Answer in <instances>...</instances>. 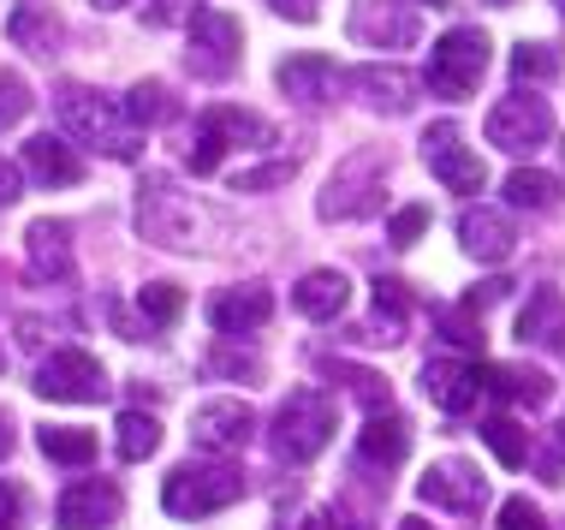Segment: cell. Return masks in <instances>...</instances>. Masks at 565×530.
Returning <instances> with one entry per match:
<instances>
[{"label":"cell","instance_id":"34","mask_svg":"<svg viewBox=\"0 0 565 530\" xmlns=\"http://www.w3.org/2000/svg\"><path fill=\"white\" fill-rule=\"evenodd\" d=\"M322 375H333V382H351V393H358V400L370 405V412H387V405H393L387 382H381V375H370V370H351V363L328 358V363H322Z\"/></svg>","mask_w":565,"mask_h":530},{"label":"cell","instance_id":"15","mask_svg":"<svg viewBox=\"0 0 565 530\" xmlns=\"http://www.w3.org/2000/svg\"><path fill=\"white\" fill-rule=\"evenodd\" d=\"M274 84H280L292 102H303V108H333V96H340L345 72L333 66L328 54H292V60H280Z\"/></svg>","mask_w":565,"mask_h":530},{"label":"cell","instance_id":"18","mask_svg":"<svg viewBox=\"0 0 565 530\" xmlns=\"http://www.w3.org/2000/svg\"><path fill=\"white\" fill-rule=\"evenodd\" d=\"M250 430H256V417H250V405L244 400H209V405H196L191 412V435H196V447H209V453H233L250 442Z\"/></svg>","mask_w":565,"mask_h":530},{"label":"cell","instance_id":"43","mask_svg":"<svg viewBox=\"0 0 565 530\" xmlns=\"http://www.w3.org/2000/svg\"><path fill=\"white\" fill-rule=\"evenodd\" d=\"M507 293H512V280H507V275H500V280H482V286H470V293H465V310H470V316H482L488 305H500Z\"/></svg>","mask_w":565,"mask_h":530},{"label":"cell","instance_id":"53","mask_svg":"<svg viewBox=\"0 0 565 530\" xmlns=\"http://www.w3.org/2000/svg\"><path fill=\"white\" fill-rule=\"evenodd\" d=\"M554 7H559V19H565V0H554Z\"/></svg>","mask_w":565,"mask_h":530},{"label":"cell","instance_id":"27","mask_svg":"<svg viewBox=\"0 0 565 530\" xmlns=\"http://www.w3.org/2000/svg\"><path fill=\"white\" fill-rule=\"evenodd\" d=\"M119 108H126V126L131 131H143V126H167V119L179 114V102H173V89H167L161 78H137Z\"/></svg>","mask_w":565,"mask_h":530},{"label":"cell","instance_id":"44","mask_svg":"<svg viewBox=\"0 0 565 530\" xmlns=\"http://www.w3.org/2000/svg\"><path fill=\"white\" fill-rule=\"evenodd\" d=\"M280 19H292V24H316L322 19V0H268Z\"/></svg>","mask_w":565,"mask_h":530},{"label":"cell","instance_id":"29","mask_svg":"<svg viewBox=\"0 0 565 530\" xmlns=\"http://www.w3.org/2000/svg\"><path fill=\"white\" fill-rule=\"evenodd\" d=\"M36 435H42V453H49L54 465H89L102 447L89 430H72V423H42Z\"/></svg>","mask_w":565,"mask_h":530},{"label":"cell","instance_id":"28","mask_svg":"<svg viewBox=\"0 0 565 530\" xmlns=\"http://www.w3.org/2000/svg\"><path fill=\"white\" fill-rule=\"evenodd\" d=\"M7 36L19 42L24 54H42V60H54V49L66 42V30H60V19L54 12H42V7H19L7 19Z\"/></svg>","mask_w":565,"mask_h":530},{"label":"cell","instance_id":"30","mask_svg":"<svg viewBox=\"0 0 565 530\" xmlns=\"http://www.w3.org/2000/svg\"><path fill=\"white\" fill-rule=\"evenodd\" d=\"M114 435H119L114 447H119V459H126V465H143L149 453L161 447V423L149 417V412H119V423H114Z\"/></svg>","mask_w":565,"mask_h":530},{"label":"cell","instance_id":"36","mask_svg":"<svg viewBox=\"0 0 565 530\" xmlns=\"http://www.w3.org/2000/svg\"><path fill=\"white\" fill-rule=\"evenodd\" d=\"M209 375H233V382H263V358L233 352V346H215V352H209Z\"/></svg>","mask_w":565,"mask_h":530},{"label":"cell","instance_id":"22","mask_svg":"<svg viewBox=\"0 0 565 530\" xmlns=\"http://www.w3.org/2000/svg\"><path fill=\"white\" fill-rule=\"evenodd\" d=\"M518 340L565 352V293L559 286H536V293H530V305L518 310Z\"/></svg>","mask_w":565,"mask_h":530},{"label":"cell","instance_id":"24","mask_svg":"<svg viewBox=\"0 0 565 530\" xmlns=\"http://www.w3.org/2000/svg\"><path fill=\"white\" fill-rule=\"evenodd\" d=\"M351 84H358V96L370 102L375 114H405L411 102H417V78H411L405 66H358Z\"/></svg>","mask_w":565,"mask_h":530},{"label":"cell","instance_id":"3","mask_svg":"<svg viewBox=\"0 0 565 530\" xmlns=\"http://www.w3.org/2000/svg\"><path fill=\"white\" fill-rule=\"evenodd\" d=\"M244 501V471L226 459H191L179 471H167L161 483V507L173 519H209V512Z\"/></svg>","mask_w":565,"mask_h":530},{"label":"cell","instance_id":"49","mask_svg":"<svg viewBox=\"0 0 565 530\" xmlns=\"http://www.w3.org/2000/svg\"><path fill=\"white\" fill-rule=\"evenodd\" d=\"M399 530H435L429 519H399Z\"/></svg>","mask_w":565,"mask_h":530},{"label":"cell","instance_id":"4","mask_svg":"<svg viewBox=\"0 0 565 530\" xmlns=\"http://www.w3.org/2000/svg\"><path fill=\"white\" fill-rule=\"evenodd\" d=\"M137 233L161 251H196V233H203V215L185 191H179L173 173H149L137 186Z\"/></svg>","mask_w":565,"mask_h":530},{"label":"cell","instance_id":"16","mask_svg":"<svg viewBox=\"0 0 565 530\" xmlns=\"http://www.w3.org/2000/svg\"><path fill=\"white\" fill-rule=\"evenodd\" d=\"M423 393H429L447 417H465V412H477V400H482V375L470 358H435V363H423Z\"/></svg>","mask_w":565,"mask_h":530},{"label":"cell","instance_id":"17","mask_svg":"<svg viewBox=\"0 0 565 530\" xmlns=\"http://www.w3.org/2000/svg\"><path fill=\"white\" fill-rule=\"evenodd\" d=\"M24 256H30V280H42V286H66V280H72V226H66V221H54V215L30 221Z\"/></svg>","mask_w":565,"mask_h":530},{"label":"cell","instance_id":"51","mask_svg":"<svg viewBox=\"0 0 565 530\" xmlns=\"http://www.w3.org/2000/svg\"><path fill=\"white\" fill-rule=\"evenodd\" d=\"M482 7H512V0H482Z\"/></svg>","mask_w":565,"mask_h":530},{"label":"cell","instance_id":"23","mask_svg":"<svg viewBox=\"0 0 565 530\" xmlns=\"http://www.w3.org/2000/svg\"><path fill=\"white\" fill-rule=\"evenodd\" d=\"M458 245L477 256V263H507L518 239H512V221L500 209H465L458 215Z\"/></svg>","mask_w":565,"mask_h":530},{"label":"cell","instance_id":"1","mask_svg":"<svg viewBox=\"0 0 565 530\" xmlns=\"http://www.w3.org/2000/svg\"><path fill=\"white\" fill-rule=\"evenodd\" d=\"M54 114L66 126V138H78L84 149H102L114 161H137V131L126 126V108L114 96H102L96 84H60Z\"/></svg>","mask_w":565,"mask_h":530},{"label":"cell","instance_id":"45","mask_svg":"<svg viewBox=\"0 0 565 530\" xmlns=\"http://www.w3.org/2000/svg\"><path fill=\"white\" fill-rule=\"evenodd\" d=\"M19 191H24V173L12 168L7 156H0V209H12V203H19Z\"/></svg>","mask_w":565,"mask_h":530},{"label":"cell","instance_id":"52","mask_svg":"<svg viewBox=\"0 0 565 530\" xmlns=\"http://www.w3.org/2000/svg\"><path fill=\"white\" fill-rule=\"evenodd\" d=\"M423 7H447V0H423Z\"/></svg>","mask_w":565,"mask_h":530},{"label":"cell","instance_id":"13","mask_svg":"<svg viewBox=\"0 0 565 530\" xmlns=\"http://www.w3.org/2000/svg\"><path fill=\"white\" fill-rule=\"evenodd\" d=\"M119 512H126V495H119V483H66V495L54 501V524L60 530H108L119 524Z\"/></svg>","mask_w":565,"mask_h":530},{"label":"cell","instance_id":"55","mask_svg":"<svg viewBox=\"0 0 565 530\" xmlns=\"http://www.w3.org/2000/svg\"><path fill=\"white\" fill-rule=\"evenodd\" d=\"M0 370H7V352H0Z\"/></svg>","mask_w":565,"mask_h":530},{"label":"cell","instance_id":"41","mask_svg":"<svg viewBox=\"0 0 565 530\" xmlns=\"http://www.w3.org/2000/svg\"><path fill=\"white\" fill-rule=\"evenodd\" d=\"M191 12H196V0H149V7H143V24L173 30V24H191Z\"/></svg>","mask_w":565,"mask_h":530},{"label":"cell","instance_id":"31","mask_svg":"<svg viewBox=\"0 0 565 530\" xmlns=\"http://www.w3.org/2000/svg\"><path fill=\"white\" fill-rule=\"evenodd\" d=\"M507 203L512 209H554L559 203V179L542 168H512L507 173Z\"/></svg>","mask_w":565,"mask_h":530},{"label":"cell","instance_id":"32","mask_svg":"<svg viewBox=\"0 0 565 530\" xmlns=\"http://www.w3.org/2000/svg\"><path fill=\"white\" fill-rule=\"evenodd\" d=\"M482 442H488V453H494L507 471H518V465H530V435L518 430L512 417H488L482 423Z\"/></svg>","mask_w":565,"mask_h":530},{"label":"cell","instance_id":"9","mask_svg":"<svg viewBox=\"0 0 565 530\" xmlns=\"http://www.w3.org/2000/svg\"><path fill=\"white\" fill-rule=\"evenodd\" d=\"M488 144L494 149H512V156H524V149H542L547 138H554V114H547V102L536 96V89H512V96H500L494 108H488Z\"/></svg>","mask_w":565,"mask_h":530},{"label":"cell","instance_id":"33","mask_svg":"<svg viewBox=\"0 0 565 530\" xmlns=\"http://www.w3.org/2000/svg\"><path fill=\"white\" fill-rule=\"evenodd\" d=\"M137 310H143L149 328H173L179 316H185V293H179L173 280H149L143 293H137Z\"/></svg>","mask_w":565,"mask_h":530},{"label":"cell","instance_id":"11","mask_svg":"<svg viewBox=\"0 0 565 530\" xmlns=\"http://www.w3.org/2000/svg\"><path fill=\"white\" fill-rule=\"evenodd\" d=\"M351 42H363V49H381V54H399L411 42L423 36V19L411 0H351Z\"/></svg>","mask_w":565,"mask_h":530},{"label":"cell","instance_id":"35","mask_svg":"<svg viewBox=\"0 0 565 530\" xmlns=\"http://www.w3.org/2000/svg\"><path fill=\"white\" fill-rule=\"evenodd\" d=\"M512 78H518V84H547V78H559V54L547 49V42H518V49H512Z\"/></svg>","mask_w":565,"mask_h":530},{"label":"cell","instance_id":"6","mask_svg":"<svg viewBox=\"0 0 565 530\" xmlns=\"http://www.w3.org/2000/svg\"><path fill=\"white\" fill-rule=\"evenodd\" d=\"M387 173H393L387 149H351L340 168H333L322 203H316V215H322V221H363V215H375L381 197H387Z\"/></svg>","mask_w":565,"mask_h":530},{"label":"cell","instance_id":"54","mask_svg":"<svg viewBox=\"0 0 565 530\" xmlns=\"http://www.w3.org/2000/svg\"><path fill=\"white\" fill-rule=\"evenodd\" d=\"M559 442H565V417H559Z\"/></svg>","mask_w":565,"mask_h":530},{"label":"cell","instance_id":"50","mask_svg":"<svg viewBox=\"0 0 565 530\" xmlns=\"http://www.w3.org/2000/svg\"><path fill=\"white\" fill-rule=\"evenodd\" d=\"M114 7H131V0H96V12H114Z\"/></svg>","mask_w":565,"mask_h":530},{"label":"cell","instance_id":"8","mask_svg":"<svg viewBox=\"0 0 565 530\" xmlns=\"http://www.w3.org/2000/svg\"><path fill=\"white\" fill-rule=\"evenodd\" d=\"M238 60H244L238 19H233V12H221V7H196L191 12V54H185V66L203 84H226L238 72Z\"/></svg>","mask_w":565,"mask_h":530},{"label":"cell","instance_id":"25","mask_svg":"<svg viewBox=\"0 0 565 530\" xmlns=\"http://www.w3.org/2000/svg\"><path fill=\"white\" fill-rule=\"evenodd\" d=\"M358 453L370 465H381V471H393V465L411 453V423L393 412V405L387 412H370V423H363V435H358Z\"/></svg>","mask_w":565,"mask_h":530},{"label":"cell","instance_id":"56","mask_svg":"<svg viewBox=\"0 0 565 530\" xmlns=\"http://www.w3.org/2000/svg\"><path fill=\"white\" fill-rule=\"evenodd\" d=\"M0 530H12V524H0Z\"/></svg>","mask_w":565,"mask_h":530},{"label":"cell","instance_id":"19","mask_svg":"<svg viewBox=\"0 0 565 530\" xmlns=\"http://www.w3.org/2000/svg\"><path fill=\"white\" fill-rule=\"evenodd\" d=\"M274 316V293L263 280H250V286H226V293L209 298V322L221 328V335H256Z\"/></svg>","mask_w":565,"mask_h":530},{"label":"cell","instance_id":"14","mask_svg":"<svg viewBox=\"0 0 565 530\" xmlns=\"http://www.w3.org/2000/svg\"><path fill=\"white\" fill-rule=\"evenodd\" d=\"M417 495L429 507H447V512H477L488 501V483H482V471L470 459H435L429 471H423Z\"/></svg>","mask_w":565,"mask_h":530},{"label":"cell","instance_id":"21","mask_svg":"<svg viewBox=\"0 0 565 530\" xmlns=\"http://www.w3.org/2000/svg\"><path fill=\"white\" fill-rule=\"evenodd\" d=\"M351 305V280L340 268H310L298 286H292V310L310 316V322H340Z\"/></svg>","mask_w":565,"mask_h":530},{"label":"cell","instance_id":"40","mask_svg":"<svg viewBox=\"0 0 565 530\" xmlns=\"http://www.w3.org/2000/svg\"><path fill=\"white\" fill-rule=\"evenodd\" d=\"M423 226H429V209H423V203H411V209H399V215L387 221V239H393V245H417V239H423Z\"/></svg>","mask_w":565,"mask_h":530},{"label":"cell","instance_id":"48","mask_svg":"<svg viewBox=\"0 0 565 530\" xmlns=\"http://www.w3.org/2000/svg\"><path fill=\"white\" fill-rule=\"evenodd\" d=\"M7 453H12V417L0 412V459H7Z\"/></svg>","mask_w":565,"mask_h":530},{"label":"cell","instance_id":"10","mask_svg":"<svg viewBox=\"0 0 565 530\" xmlns=\"http://www.w3.org/2000/svg\"><path fill=\"white\" fill-rule=\"evenodd\" d=\"M36 393L60 405H96L108 393V370L84 352V346H60L54 358L36 363Z\"/></svg>","mask_w":565,"mask_h":530},{"label":"cell","instance_id":"47","mask_svg":"<svg viewBox=\"0 0 565 530\" xmlns=\"http://www.w3.org/2000/svg\"><path fill=\"white\" fill-rule=\"evenodd\" d=\"M19 501H24V495L12 489V483H0V524H12V512H19Z\"/></svg>","mask_w":565,"mask_h":530},{"label":"cell","instance_id":"26","mask_svg":"<svg viewBox=\"0 0 565 530\" xmlns=\"http://www.w3.org/2000/svg\"><path fill=\"white\" fill-rule=\"evenodd\" d=\"M482 375V393H494V400H518V405H542L547 400V375L530 370V363H477Z\"/></svg>","mask_w":565,"mask_h":530},{"label":"cell","instance_id":"2","mask_svg":"<svg viewBox=\"0 0 565 530\" xmlns=\"http://www.w3.org/2000/svg\"><path fill=\"white\" fill-rule=\"evenodd\" d=\"M333 430H340V405L322 388H292V400H280V412L268 423V447L286 465H310L333 442Z\"/></svg>","mask_w":565,"mask_h":530},{"label":"cell","instance_id":"37","mask_svg":"<svg viewBox=\"0 0 565 530\" xmlns=\"http://www.w3.org/2000/svg\"><path fill=\"white\" fill-rule=\"evenodd\" d=\"M292 173H298V156H280V161H268V168L233 173V191H274V186H286Z\"/></svg>","mask_w":565,"mask_h":530},{"label":"cell","instance_id":"7","mask_svg":"<svg viewBox=\"0 0 565 530\" xmlns=\"http://www.w3.org/2000/svg\"><path fill=\"white\" fill-rule=\"evenodd\" d=\"M482 72H488V30L458 24V30H447V36L435 42V54H429V89H435L440 102L477 96Z\"/></svg>","mask_w":565,"mask_h":530},{"label":"cell","instance_id":"5","mask_svg":"<svg viewBox=\"0 0 565 530\" xmlns=\"http://www.w3.org/2000/svg\"><path fill=\"white\" fill-rule=\"evenodd\" d=\"M274 138H280V131H274L263 114L233 108V102H215V108H203V119H196L191 173L209 179V173H221V156H226V149H274Z\"/></svg>","mask_w":565,"mask_h":530},{"label":"cell","instance_id":"12","mask_svg":"<svg viewBox=\"0 0 565 530\" xmlns=\"http://www.w3.org/2000/svg\"><path fill=\"white\" fill-rule=\"evenodd\" d=\"M423 156H429L435 179H440V186H447L452 197H477V191L488 186L482 156L465 144V131H458L452 119H435V126L423 131Z\"/></svg>","mask_w":565,"mask_h":530},{"label":"cell","instance_id":"20","mask_svg":"<svg viewBox=\"0 0 565 530\" xmlns=\"http://www.w3.org/2000/svg\"><path fill=\"white\" fill-rule=\"evenodd\" d=\"M24 173L36 179V186H49V191H66V186L84 179V161H78V149H72L66 138L36 131V138L24 144Z\"/></svg>","mask_w":565,"mask_h":530},{"label":"cell","instance_id":"46","mask_svg":"<svg viewBox=\"0 0 565 530\" xmlns=\"http://www.w3.org/2000/svg\"><path fill=\"white\" fill-rule=\"evenodd\" d=\"M286 530H358V524H345L340 512H303V519L286 524Z\"/></svg>","mask_w":565,"mask_h":530},{"label":"cell","instance_id":"39","mask_svg":"<svg viewBox=\"0 0 565 530\" xmlns=\"http://www.w3.org/2000/svg\"><path fill=\"white\" fill-rule=\"evenodd\" d=\"M500 530H547V512L536 501H524V495H512V501L500 507Z\"/></svg>","mask_w":565,"mask_h":530},{"label":"cell","instance_id":"38","mask_svg":"<svg viewBox=\"0 0 565 530\" xmlns=\"http://www.w3.org/2000/svg\"><path fill=\"white\" fill-rule=\"evenodd\" d=\"M24 114H30V84L19 78V72H0V131L19 126Z\"/></svg>","mask_w":565,"mask_h":530},{"label":"cell","instance_id":"42","mask_svg":"<svg viewBox=\"0 0 565 530\" xmlns=\"http://www.w3.org/2000/svg\"><path fill=\"white\" fill-rule=\"evenodd\" d=\"M440 328H447L452 346H465V352H477V346H482V328H477V316H470V310H447V316H440Z\"/></svg>","mask_w":565,"mask_h":530}]
</instances>
